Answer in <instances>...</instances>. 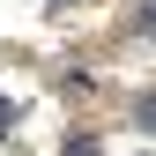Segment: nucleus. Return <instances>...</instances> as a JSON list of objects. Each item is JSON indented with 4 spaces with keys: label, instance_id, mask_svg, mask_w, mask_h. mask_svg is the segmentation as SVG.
Here are the masks:
<instances>
[{
    "label": "nucleus",
    "instance_id": "nucleus-1",
    "mask_svg": "<svg viewBox=\"0 0 156 156\" xmlns=\"http://www.w3.org/2000/svg\"><path fill=\"white\" fill-rule=\"evenodd\" d=\"M0 134H8V104H0Z\"/></svg>",
    "mask_w": 156,
    "mask_h": 156
}]
</instances>
